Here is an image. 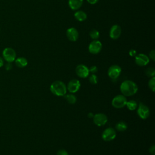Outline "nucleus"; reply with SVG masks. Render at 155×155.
Returning a JSON list of instances; mask_svg holds the SVG:
<instances>
[{"instance_id": "1", "label": "nucleus", "mask_w": 155, "mask_h": 155, "mask_svg": "<svg viewBox=\"0 0 155 155\" xmlns=\"http://www.w3.org/2000/svg\"><path fill=\"white\" fill-rule=\"evenodd\" d=\"M120 90L122 94L125 96H130L136 94L138 87L135 82L132 81H124L120 86Z\"/></svg>"}, {"instance_id": "2", "label": "nucleus", "mask_w": 155, "mask_h": 155, "mask_svg": "<svg viewBox=\"0 0 155 155\" xmlns=\"http://www.w3.org/2000/svg\"><path fill=\"white\" fill-rule=\"evenodd\" d=\"M51 92L58 96H64L67 93V87L65 84L61 81H56L50 85Z\"/></svg>"}, {"instance_id": "3", "label": "nucleus", "mask_w": 155, "mask_h": 155, "mask_svg": "<svg viewBox=\"0 0 155 155\" xmlns=\"http://www.w3.org/2000/svg\"><path fill=\"white\" fill-rule=\"evenodd\" d=\"M2 58L7 62H13L16 58L15 50L11 47L5 48L2 51Z\"/></svg>"}, {"instance_id": "4", "label": "nucleus", "mask_w": 155, "mask_h": 155, "mask_svg": "<svg viewBox=\"0 0 155 155\" xmlns=\"http://www.w3.org/2000/svg\"><path fill=\"white\" fill-rule=\"evenodd\" d=\"M127 102V98L124 95H117L115 96L111 102V105L113 107L116 108H121L126 105V103Z\"/></svg>"}, {"instance_id": "5", "label": "nucleus", "mask_w": 155, "mask_h": 155, "mask_svg": "<svg viewBox=\"0 0 155 155\" xmlns=\"http://www.w3.org/2000/svg\"><path fill=\"white\" fill-rule=\"evenodd\" d=\"M102 44L98 40H93L90 42L88 46V50L90 53L96 54L99 53L102 50Z\"/></svg>"}, {"instance_id": "6", "label": "nucleus", "mask_w": 155, "mask_h": 155, "mask_svg": "<svg viewBox=\"0 0 155 155\" xmlns=\"http://www.w3.org/2000/svg\"><path fill=\"white\" fill-rule=\"evenodd\" d=\"M137 113L141 119H146L150 116V110L147 105L140 103L137 110Z\"/></svg>"}, {"instance_id": "7", "label": "nucleus", "mask_w": 155, "mask_h": 155, "mask_svg": "<svg viewBox=\"0 0 155 155\" xmlns=\"http://www.w3.org/2000/svg\"><path fill=\"white\" fill-rule=\"evenodd\" d=\"M93 120L95 125L101 127L105 125V124L107 122L108 118L105 114L97 113L93 116Z\"/></svg>"}, {"instance_id": "8", "label": "nucleus", "mask_w": 155, "mask_h": 155, "mask_svg": "<svg viewBox=\"0 0 155 155\" xmlns=\"http://www.w3.org/2000/svg\"><path fill=\"white\" fill-rule=\"evenodd\" d=\"M121 73V68L117 65H113L108 70V75L112 79H117Z\"/></svg>"}, {"instance_id": "9", "label": "nucleus", "mask_w": 155, "mask_h": 155, "mask_svg": "<svg viewBox=\"0 0 155 155\" xmlns=\"http://www.w3.org/2000/svg\"><path fill=\"white\" fill-rule=\"evenodd\" d=\"M116 133L113 128H107L103 131L102 138L105 141H111L116 137Z\"/></svg>"}, {"instance_id": "10", "label": "nucleus", "mask_w": 155, "mask_h": 155, "mask_svg": "<svg viewBox=\"0 0 155 155\" xmlns=\"http://www.w3.org/2000/svg\"><path fill=\"white\" fill-rule=\"evenodd\" d=\"M76 73L81 78H86L87 76H88L90 73L89 68L85 65H78L76 68Z\"/></svg>"}, {"instance_id": "11", "label": "nucleus", "mask_w": 155, "mask_h": 155, "mask_svg": "<svg viewBox=\"0 0 155 155\" xmlns=\"http://www.w3.org/2000/svg\"><path fill=\"white\" fill-rule=\"evenodd\" d=\"M80 87H81V83H80V82L78 80H77L76 79H74L70 80L68 82L67 89L70 93H74L77 92L79 90Z\"/></svg>"}, {"instance_id": "12", "label": "nucleus", "mask_w": 155, "mask_h": 155, "mask_svg": "<svg viewBox=\"0 0 155 155\" xmlns=\"http://www.w3.org/2000/svg\"><path fill=\"white\" fill-rule=\"evenodd\" d=\"M149 58L147 55L142 53L139 54L135 57V62L139 66H145L149 63Z\"/></svg>"}, {"instance_id": "13", "label": "nucleus", "mask_w": 155, "mask_h": 155, "mask_svg": "<svg viewBox=\"0 0 155 155\" xmlns=\"http://www.w3.org/2000/svg\"><path fill=\"white\" fill-rule=\"evenodd\" d=\"M110 37L113 39H118L121 35V28L118 25H113L110 30Z\"/></svg>"}, {"instance_id": "14", "label": "nucleus", "mask_w": 155, "mask_h": 155, "mask_svg": "<svg viewBox=\"0 0 155 155\" xmlns=\"http://www.w3.org/2000/svg\"><path fill=\"white\" fill-rule=\"evenodd\" d=\"M66 35L70 41H73V42L77 41L79 37L78 31L74 27H71L68 28L66 31Z\"/></svg>"}, {"instance_id": "15", "label": "nucleus", "mask_w": 155, "mask_h": 155, "mask_svg": "<svg viewBox=\"0 0 155 155\" xmlns=\"http://www.w3.org/2000/svg\"><path fill=\"white\" fill-rule=\"evenodd\" d=\"M83 0H69L68 5L71 10H78L82 5Z\"/></svg>"}, {"instance_id": "16", "label": "nucleus", "mask_w": 155, "mask_h": 155, "mask_svg": "<svg viewBox=\"0 0 155 155\" xmlns=\"http://www.w3.org/2000/svg\"><path fill=\"white\" fill-rule=\"evenodd\" d=\"M15 62L16 65L19 68L25 67V66H27V65L28 64V61H27V59L24 57L18 58L17 59H16L15 60Z\"/></svg>"}, {"instance_id": "17", "label": "nucleus", "mask_w": 155, "mask_h": 155, "mask_svg": "<svg viewBox=\"0 0 155 155\" xmlns=\"http://www.w3.org/2000/svg\"><path fill=\"white\" fill-rule=\"evenodd\" d=\"M87 14L81 10H78L74 13V18L79 21H84L87 19Z\"/></svg>"}, {"instance_id": "18", "label": "nucleus", "mask_w": 155, "mask_h": 155, "mask_svg": "<svg viewBox=\"0 0 155 155\" xmlns=\"http://www.w3.org/2000/svg\"><path fill=\"white\" fill-rule=\"evenodd\" d=\"M127 128V125L125 122L120 121L116 125V129L119 131H124Z\"/></svg>"}, {"instance_id": "19", "label": "nucleus", "mask_w": 155, "mask_h": 155, "mask_svg": "<svg viewBox=\"0 0 155 155\" xmlns=\"http://www.w3.org/2000/svg\"><path fill=\"white\" fill-rule=\"evenodd\" d=\"M65 98L67 101L70 104H74L76 102V97L73 94H67L65 95Z\"/></svg>"}, {"instance_id": "20", "label": "nucleus", "mask_w": 155, "mask_h": 155, "mask_svg": "<svg viewBox=\"0 0 155 155\" xmlns=\"http://www.w3.org/2000/svg\"><path fill=\"white\" fill-rule=\"evenodd\" d=\"M126 105L127 107V108L130 110H134L136 108H137V102L134 101V100H130L129 101H127L126 103Z\"/></svg>"}, {"instance_id": "21", "label": "nucleus", "mask_w": 155, "mask_h": 155, "mask_svg": "<svg viewBox=\"0 0 155 155\" xmlns=\"http://www.w3.org/2000/svg\"><path fill=\"white\" fill-rule=\"evenodd\" d=\"M90 36L93 40H97L99 37V33L96 29H93L90 32Z\"/></svg>"}, {"instance_id": "22", "label": "nucleus", "mask_w": 155, "mask_h": 155, "mask_svg": "<svg viewBox=\"0 0 155 155\" xmlns=\"http://www.w3.org/2000/svg\"><path fill=\"white\" fill-rule=\"evenodd\" d=\"M145 73L147 74V76L150 77V78H153L154 77L155 75V70L152 68V67H150L148 68L145 71Z\"/></svg>"}, {"instance_id": "23", "label": "nucleus", "mask_w": 155, "mask_h": 155, "mask_svg": "<svg viewBox=\"0 0 155 155\" xmlns=\"http://www.w3.org/2000/svg\"><path fill=\"white\" fill-rule=\"evenodd\" d=\"M148 87L153 91H154L155 89V78H151L148 81Z\"/></svg>"}, {"instance_id": "24", "label": "nucleus", "mask_w": 155, "mask_h": 155, "mask_svg": "<svg viewBox=\"0 0 155 155\" xmlns=\"http://www.w3.org/2000/svg\"><path fill=\"white\" fill-rule=\"evenodd\" d=\"M89 81L92 84H96L97 82V77L94 74H91L89 77Z\"/></svg>"}, {"instance_id": "25", "label": "nucleus", "mask_w": 155, "mask_h": 155, "mask_svg": "<svg viewBox=\"0 0 155 155\" xmlns=\"http://www.w3.org/2000/svg\"><path fill=\"white\" fill-rule=\"evenodd\" d=\"M89 71L94 74V73H96L97 71V67L96 66H95V65H93V66H91L90 68Z\"/></svg>"}, {"instance_id": "26", "label": "nucleus", "mask_w": 155, "mask_h": 155, "mask_svg": "<svg viewBox=\"0 0 155 155\" xmlns=\"http://www.w3.org/2000/svg\"><path fill=\"white\" fill-rule=\"evenodd\" d=\"M57 155H68V154L65 150H59L57 152Z\"/></svg>"}, {"instance_id": "27", "label": "nucleus", "mask_w": 155, "mask_h": 155, "mask_svg": "<svg viewBox=\"0 0 155 155\" xmlns=\"http://www.w3.org/2000/svg\"><path fill=\"white\" fill-rule=\"evenodd\" d=\"M149 56L150 59H151L153 61L155 60V51L154 50H152L150 53H149Z\"/></svg>"}, {"instance_id": "28", "label": "nucleus", "mask_w": 155, "mask_h": 155, "mask_svg": "<svg viewBox=\"0 0 155 155\" xmlns=\"http://www.w3.org/2000/svg\"><path fill=\"white\" fill-rule=\"evenodd\" d=\"M149 151L152 155H155V146L154 145L150 147Z\"/></svg>"}, {"instance_id": "29", "label": "nucleus", "mask_w": 155, "mask_h": 155, "mask_svg": "<svg viewBox=\"0 0 155 155\" xmlns=\"http://www.w3.org/2000/svg\"><path fill=\"white\" fill-rule=\"evenodd\" d=\"M5 68L6 70H10L12 68V65L11 62H7L5 65Z\"/></svg>"}, {"instance_id": "30", "label": "nucleus", "mask_w": 155, "mask_h": 155, "mask_svg": "<svg viewBox=\"0 0 155 155\" xmlns=\"http://www.w3.org/2000/svg\"><path fill=\"white\" fill-rule=\"evenodd\" d=\"M87 1H88V3H90L91 4H94L99 1V0H87Z\"/></svg>"}, {"instance_id": "31", "label": "nucleus", "mask_w": 155, "mask_h": 155, "mask_svg": "<svg viewBox=\"0 0 155 155\" xmlns=\"http://www.w3.org/2000/svg\"><path fill=\"white\" fill-rule=\"evenodd\" d=\"M130 56H135L136 54V51H135V50H131L130 51Z\"/></svg>"}, {"instance_id": "32", "label": "nucleus", "mask_w": 155, "mask_h": 155, "mask_svg": "<svg viewBox=\"0 0 155 155\" xmlns=\"http://www.w3.org/2000/svg\"><path fill=\"white\" fill-rule=\"evenodd\" d=\"M4 61L3 58L0 56V68L4 65Z\"/></svg>"}, {"instance_id": "33", "label": "nucleus", "mask_w": 155, "mask_h": 155, "mask_svg": "<svg viewBox=\"0 0 155 155\" xmlns=\"http://www.w3.org/2000/svg\"><path fill=\"white\" fill-rule=\"evenodd\" d=\"M93 116H94V115H93V113H90L88 114V117H90V118H93Z\"/></svg>"}, {"instance_id": "34", "label": "nucleus", "mask_w": 155, "mask_h": 155, "mask_svg": "<svg viewBox=\"0 0 155 155\" xmlns=\"http://www.w3.org/2000/svg\"><path fill=\"white\" fill-rule=\"evenodd\" d=\"M0 30H1V28H0Z\"/></svg>"}]
</instances>
